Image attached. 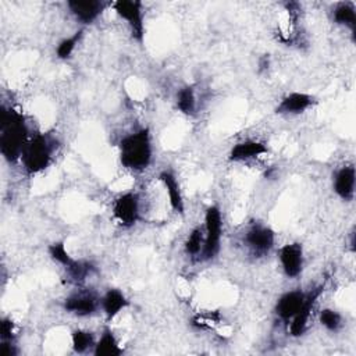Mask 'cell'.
Wrapping results in <instances>:
<instances>
[{"label": "cell", "instance_id": "obj_1", "mask_svg": "<svg viewBox=\"0 0 356 356\" xmlns=\"http://www.w3.org/2000/svg\"><path fill=\"white\" fill-rule=\"evenodd\" d=\"M28 143V128L18 111L1 107L0 113V150L10 163L21 160L24 147Z\"/></svg>", "mask_w": 356, "mask_h": 356}, {"label": "cell", "instance_id": "obj_2", "mask_svg": "<svg viewBox=\"0 0 356 356\" xmlns=\"http://www.w3.org/2000/svg\"><path fill=\"white\" fill-rule=\"evenodd\" d=\"M120 161L125 168L142 171L152 161V140L149 128H142L124 136L120 142Z\"/></svg>", "mask_w": 356, "mask_h": 356}, {"label": "cell", "instance_id": "obj_3", "mask_svg": "<svg viewBox=\"0 0 356 356\" xmlns=\"http://www.w3.org/2000/svg\"><path fill=\"white\" fill-rule=\"evenodd\" d=\"M51 153L53 143L46 135L38 134L31 138L21 154V161L25 171L28 174H38L43 171L51 161Z\"/></svg>", "mask_w": 356, "mask_h": 356}, {"label": "cell", "instance_id": "obj_4", "mask_svg": "<svg viewBox=\"0 0 356 356\" xmlns=\"http://www.w3.org/2000/svg\"><path fill=\"white\" fill-rule=\"evenodd\" d=\"M204 242L202 249V259L203 260H213L220 252L221 243V234H222V218L220 207L213 204L206 210L204 214Z\"/></svg>", "mask_w": 356, "mask_h": 356}, {"label": "cell", "instance_id": "obj_5", "mask_svg": "<svg viewBox=\"0 0 356 356\" xmlns=\"http://www.w3.org/2000/svg\"><path fill=\"white\" fill-rule=\"evenodd\" d=\"M114 11L127 21L131 28L132 36L138 40H143L145 35V25H143V13H142V3L136 0H118L113 3Z\"/></svg>", "mask_w": 356, "mask_h": 356}, {"label": "cell", "instance_id": "obj_6", "mask_svg": "<svg viewBox=\"0 0 356 356\" xmlns=\"http://www.w3.org/2000/svg\"><path fill=\"white\" fill-rule=\"evenodd\" d=\"M114 218L124 227H132L139 220V196L134 192L120 195L113 204Z\"/></svg>", "mask_w": 356, "mask_h": 356}, {"label": "cell", "instance_id": "obj_7", "mask_svg": "<svg viewBox=\"0 0 356 356\" xmlns=\"http://www.w3.org/2000/svg\"><path fill=\"white\" fill-rule=\"evenodd\" d=\"M274 231L270 227L253 225L245 234L246 246L257 256H263L274 246Z\"/></svg>", "mask_w": 356, "mask_h": 356}, {"label": "cell", "instance_id": "obj_8", "mask_svg": "<svg viewBox=\"0 0 356 356\" xmlns=\"http://www.w3.org/2000/svg\"><path fill=\"white\" fill-rule=\"evenodd\" d=\"M282 270L286 277L296 278L303 270V248L300 243H286L278 253Z\"/></svg>", "mask_w": 356, "mask_h": 356}, {"label": "cell", "instance_id": "obj_9", "mask_svg": "<svg viewBox=\"0 0 356 356\" xmlns=\"http://www.w3.org/2000/svg\"><path fill=\"white\" fill-rule=\"evenodd\" d=\"M323 291H324V285H320V286L314 288L310 293L306 295L303 305L300 306L298 313L291 318L292 323H291V327H289V332H291L292 337H299L305 332V330L307 327V323H309V318H310V314H312V310L316 305V300L320 298Z\"/></svg>", "mask_w": 356, "mask_h": 356}, {"label": "cell", "instance_id": "obj_10", "mask_svg": "<svg viewBox=\"0 0 356 356\" xmlns=\"http://www.w3.org/2000/svg\"><path fill=\"white\" fill-rule=\"evenodd\" d=\"M104 1L99 0H70L67 1V7L70 8L71 14L81 21L82 24L93 22L106 8Z\"/></svg>", "mask_w": 356, "mask_h": 356}, {"label": "cell", "instance_id": "obj_11", "mask_svg": "<svg viewBox=\"0 0 356 356\" xmlns=\"http://www.w3.org/2000/svg\"><path fill=\"white\" fill-rule=\"evenodd\" d=\"M64 309L79 317L90 316L97 309V298L90 292L72 293L64 300Z\"/></svg>", "mask_w": 356, "mask_h": 356}, {"label": "cell", "instance_id": "obj_12", "mask_svg": "<svg viewBox=\"0 0 356 356\" xmlns=\"http://www.w3.org/2000/svg\"><path fill=\"white\" fill-rule=\"evenodd\" d=\"M314 103V97L303 92H292L286 95L275 107L277 114H300Z\"/></svg>", "mask_w": 356, "mask_h": 356}, {"label": "cell", "instance_id": "obj_13", "mask_svg": "<svg viewBox=\"0 0 356 356\" xmlns=\"http://www.w3.org/2000/svg\"><path fill=\"white\" fill-rule=\"evenodd\" d=\"M305 298H306V293L298 289L285 292L275 303V314L284 321L291 320L303 305Z\"/></svg>", "mask_w": 356, "mask_h": 356}, {"label": "cell", "instance_id": "obj_14", "mask_svg": "<svg viewBox=\"0 0 356 356\" xmlns=\"http://www.w3.org/2000/svg\"><path fill=\"white\" fill-rule=\"evenodd\" d=\"M355 167L353 165H346L342 167L334 178V191L335 193L345 202L353 200L355 196Z\"/></svg>", "mask_w": 356, "mask_h": 356}, {"label": "cell", "instance_id": "obj_15", "mask_svg": "<svg viewBox=\"0 0 356 356\" xmlns=\"http://www.w3.org/2000/svg\"><path fill=\"white\" fill-rule=\"evenodd\" d=\"M267 152V147L264 143L259 142V140H243L236 143L229 154L228 159L231 161H248L252 159H256L259 156H261L263 153Z\"/></svg>", "mask_w": 356, "mask_h": 356}, {"label": "cell", "instance_id": "obj_16", "mask_svg": "<svg viewBox=\"0 0 356 356\" xmlns=\"http://www.w3.org/2000/svg\"><path fill=\"white\" fill-rule=\"evenodd\" d=\"M159 179L161 181V184L165 188V192L168 195V202H170L172 210L175 213L184 214V210H185L184 199H182L179 184H178L175 175L171 171H163V172H160Z\"/></svg>", "mask_w": 356, "mask_h": 356}, {"label": "cell", "instance_id": "obj_17", "mask_svg": "<svg viewBox=\"0 0 356 356\" xmlns=\"http://www.w3.org/2000/svg\"><path fill=\"white\" fill-rule=\"evenodd\" d=\"M100 303H102V309H103V312H104L107 320H111V318H114L122 309H125L129 302H128V299L125 298V295H124L121 291L113 288V289H108V291L103 295Z\"/></svg>", "mask_w": 356, "mask_h": 356}, {"label": "cell", "instance_id": "obj_18", "mask_svg": "<svg viewBox=\"0 0 356 356\" xmlns=\"http://www.w3.org/2000/svg\"><path fill=\"white\" fill-rule=\"evenodd\" d=\"M332 18L338 25H345L346 28L350 29L353 39H355V32H356V10L355 4L345 1V3H338L337 7L334 8Z\"/></svg>", "mask_w": 356, "mask_h": 356}, {"label": "cell", "instance_id": "obj_19", "mask_svg": "<svg viewBox=\"0 0 356 356\" xmlns=\"http://www.w3.org/2000/svg\"><path fill=\"white\" fill-rule=\"evenodd\" d=\"M122 353V349L118 345L114 334L110 330H104L100 339L95 345L96 356H118Z\"/></svg>", "mask_w": 356, "mask_h": 356}, {"label": "cell", "instance_id": "obj_20", "mask_svg": "<svg viewBox=\"0 0 356 356\" xmlns=\"http://www.w3.org/2000/svg\"><path fill=\"white\" fill-rule=\"evenodd\" d=\"M70 280L76 282V284H81L86 280V277L95 271V267L92 263L89 261H85V260H76L74 259L68 266L64 267Z\"/></svg>", "mask_w": 356, "mask_h": 356}, {"label": "cell", "instance_id": "obj_21", "mask_svg": "<svg viewBox=\"0 0 356 356\" xmlns=\"http://www.w3.org/2000/svg\"><path fill=\"white\" fill-rule=\"evenodd\" d=\"M177 107L181 113L189 115L195 113L196 108V97L193 86L182 88L177 95Z\"/></svg>", "mask_w": 356, "mask_h": 356}, {"label": "cell", "instance_id": "obj_22", "mask_svg": "<svg viewBox=\"0 0 356 356\" xmlns=\"http://www.w3.org/2000/svg\"><path fill=\"white\" fill-rule=\"evenodd\" d=\"M82 35H83V31L79 29V31H76L74 35H71V36L63 39V40L58 43L57 50H56L57 57L61 58V60H67V58L72 54V51L75 50V47H76V44L79 43V40L82 39Z\"/></svg>", "mask_w": 356, "mask_h": 356}, {"label": "cell", "instance_id": "obj_23", "mask_svg": "<svg viewBox=\"0 0 356 356\" xmlns=\"http://www.w3.org/2000/svg\"><path fill=\"white\" fill-rule=\"evenodd\" d=\"M72 348L76 353L86 352L92 345H95L93 334L85 330H75L72 332Z\"/></svg>", "mask_w": 356, "mask_h": 356}, {"label": "cell", "instance_id": "obj_24", "mask_svg": "<svg viewBox=\"0 0 356 356\" xmlns=\"http://www.w3.org/2000/svg\"><path fill=\"white\" fill-rule=\"evenodd\" d=\"M203 242H204V236L202 229L200 228L192 229L185 241V252L191 256L200 254L203 249Z\"/></svg>", "mask_w": 356, "mask_h": 356}, {"label": "cell", "instance_id": "obj_25", "mask_svg": "<svg viewBox=\"0 0 356 356\" xmlns=\"http://www.w3.org/2000/svg\"><path fill=\"white\" fill-rule=\"evenodd\" d=\"M320 323L328 331H338L342 325V317L332 309H324L320 312Z\"/></svg>", "mask_w": 356, "mask_h": 356}, {"label": "cell", "instance_id": "obj_26", "mask_svg": "<svg viewBox=\"0 0 356 356\" xmlns=\"http://www.w3.org/2000/svg\"><path fill=\"white\" fill-rule=\"evenodd\" d=\"M47 252H49L50 257H51L54 261L60 263V264L64 266V267L68 266V264L74 260V259L68 254V252L65 250L64 242H54V243H51V245L49 246Z\"/></svg>", "mask_w": 356, "mask_h": 356}, {"label": "cell", "instance_id": "obj_27", "mask_svg": "<svg viewBox=\"0 0 356 356\" xmlns=\"http://www.w3.org/2000/svg\"><path fill=\"white\" fill-rule=\"evenodd\" d=\"M1 342H13V321L8 318L1 321Z\"/></svg>", "mask_w": 356, "mask_h": 356}, {"label": "cell", "instance_id": "obj_28", "mask_svg": "<svg viewBox=\"0 0 356 356\" xmlns=\"http://www.w3.org/2000/svg\"><path fill=\"white\" fill-rule=\"evenodd\" d=\"M350 249L355 252V229L350 232Z\"/></svg>", "mask_w": 356, "mask_h": 356}]
</instances>
